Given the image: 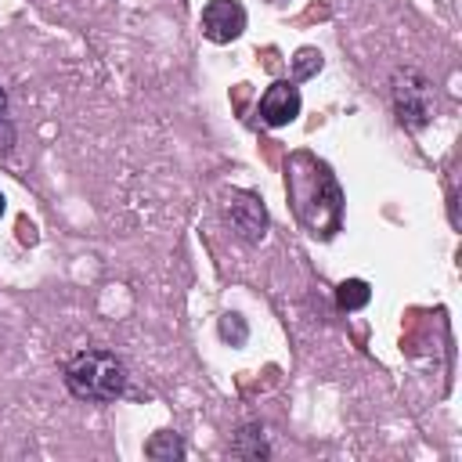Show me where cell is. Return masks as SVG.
Segmentation results:
<instances>
[{"label":"cell","mask_w":462,"mask_h":462,"mask_svg":"<svg viewBox=\"0 0 462 462\" xmlns=\"http://www.w3.org/2000/svg\"><path fill=\"white\" fill-rule=\"evenodd\" d=\"M285 188H289V202L300 217V224L314 235V238H332L339 231V220H343V195H339V184L332 177V170L300 152L289 159L285 166Z\"/></svg>","instance_id":"6da1fadb"},{"label":"cell","mask_w":462,"mask_h":462,"mask_svg":"<svg viewBox=\"0 0 462 462\" xmlns=\"http://www.w3.org/2000/svg\"><path fill=\"white\" fill-rule=\"evenodd\" d=\"M65 386L79 401L108 404V401L123 397V390H126V365L119 354H112L105 346H87V350L69 357Z\"/></svg>","instance_id":"7a4b0ae2"},{"label":"cell","mask_w":462,"mask_h":462,"mask_svg":"<svg viewBox=\"0 0 462 462\" xmlns=\"http://www.w3.org/2000/svg\"><path fill=\"white\" fill-rule=\"evenodd\" d=\"M390 101H393V112H397V123L411 134L426 130L437 116V94H433V83L426 79V72H419L415 65H401L393 76H390Z\"/></svg>","instance_id":"3957f363"},{"label":"cell","mask_w":462,"mask_h":462,"mask_svg":"<svg viewBox=\"0 0 462 462\" xmlns=\"http://www.w3.org/2000/svg\"><path fill=\"white\" fill-rule=\"evenodd\" d=\"M224 217H227L231 231L242 242H249V245L263 242V235H267V209H263V202L253 191H231L227 202H224Z\"/></svg>","instance_id":"277c9868"},{"label":"cell","mask_w":462,"mask_h":462,"mask_svg":"<svg viewBox=\"0 0 462 462\" xmlns=\"http://www.w3.org/2000/svg\"><path fill=\"white\" fill-rule=\"evenodd\" d=\"M245 32V7L238 0H209L202 7V36L209 43H231Z\"/></svg>","instance_id":"5b68a950"},{"label":"cell","mask_w":462,"mask_h":462,"mask_svg":"<svg viewBox=\"0 0 462 462\" xmlns=\"http://www.w3.org/2000/svg\"><path fill=\"white\" fill-rule=\"evenodd\" d=\"M300 90H296V83H289V79H278V83H271L267 90H263V97H260V105H256V116H260V123H267V126H289L296 116H300Z\"/></svg>","instance_id":"8992f818"},{"label":"cell","mask_w":462,"mask_h":462,"mask_svg":"<svg viewBox=\"0 0 462 462\" xmlns=\"http://www.w3.org/2000/svg\"><path fill=\"white\" fill-rule=\"evenodd\" d=\"M231 455H238V458H271V448L263 440V426L260 422L242 426L238 437L231 440Z\"/></svg>","instance_id":"52a82bcc"},{"label":"cell","mask_w":462,"mask_h":462,"mask_svg":"<svg viewBox=\"0 0 462 462\" xmlns=\"http://www.w3.org/2000/svg\"><path fill=\"white\" fill-rule=\"evenodd\" d=\"M144 455L155 458V462H177V458H184V440L177 433H170V430L152 433L148 444H144Z\"/></svg>","instance_id":"ba28073f"},{"label":"cell","mask_w":462,"mask_h":462,"mask_svg":"<svg viewBox=\"0 0 462 462\" xmlns=\"http://www.w3.org/2000/svg\"><path fill=\"white\" fill-rule=\"evenodd\" d=\"M368 300H372V289H368L365 278H346V282L336 289V303H339V310H361Z\"/></svg>","instance_id":"9c48e42d"},{"label":"cell","mask_w":462,"mask_h":462,"mask_svg":"<svg viewBox=\"0 0 462 462\" xmlns=\"http://www.w3.org/2000/svg\"><path fill=\"white\" fill-rule=\"evenodd\" d=\"M217 332H220V339L231 343V346H242V343L249 339V325H245V318L235 314V310H227V314L217 321Z\"/></svg>","instance_id":"30bf717a"},{"label":"cell","mask_w":462,"mask_h":462,"mask_svg":"<svg viewBox=\"0 0 462 462\" xmlns=\"http://www.w3.org/2000/svg\"><path fill=\"white\" fill-rule=\"evenodd\" d=\"M321 72V51L314 47H300L292 58V79H310Z\"/></svg>","instance_id":"8fae6325"},{"label":"cell","mask_w":462,"mask_h":462,"mask_svg":"<svg viewBox=\"0 0 462 462\" xmlns=\"http://www.w3.org/2000/svg\"><path fill=\"white\" fill-rule=\"evenodd\" d=\"M14 148V126L7 123V116H0V155H7Z\"/></svg>","instance_id":"7c38bea8"},{"label":"cell","mask_w":462,"mask_h":462,"mask_svg":"<svg viewBox=\"0 0 462 462\" xmlns=\"http://www.w3.org/2000/svg\"><path fill=\"white\" fill-rule=\"evenodd\" d=\"M0 116H7V90L0 87Z\"/></svg>","instance_id":"4fadbf2b"},{"label":"cell","mask_w":462,"mask_h":462,"mask_svg":"<svg viewBox=\"0 0 462 462\" xmlns=\"http://www.w3.org/2000/svg\"><path fill=\"white\" fill-rule=\"evenodd\" d=\"M4 209H7V202H4V195H0V217H4Z\"/></svg>","instance_id":"5bb4252c"}]
</instances>
